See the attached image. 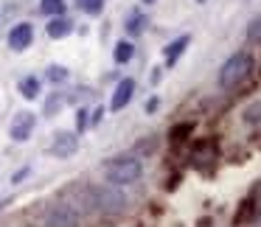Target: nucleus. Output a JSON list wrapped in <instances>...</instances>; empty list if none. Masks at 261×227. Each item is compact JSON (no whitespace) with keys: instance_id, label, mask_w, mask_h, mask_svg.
<instances>
[{"instance_id":"obj_1","label":"nucleus","mask_w":261,"mask_h":227,"mask_svg":"<svg viewBox=\"0 0 261 227\" xmlns=\"http://www.w3.org/2000/svg\"><path fill=\"white\" fill-rule=\"evenodd\" d=\"M250 70H253V56H250L247 51L233 53L219 70V84L225 87V90H233V87H239L244 79H247Z\"/></svg>"},{"instance_id":"obj_2","label":"nucleus","mask_w":261,"mask_h":227,"mask_svg":"<svg viewBox=\"0 0 261 227\" xmlns=\"http://www.w3.org/2000/svg\"><path fill=\"white\" fill-rule=\"evenodd\" d=\"M141 160L135 157H113L104 165V174H107L110 185H129L141 177Z\"/></svg>"},{"instance_id":"obj_3","label":"nucleus","mask_w":261,"mask_h":227,"mask_svg":"<svg viewBox=\"0 0 261 227\" xmlns=\"http://www.w3.org/2000/svg\"><path fill=\"white\" fill-rule=\"evenodd\" d=\"M90 205H96L104 213H121L126 205V196L118 191V185H101L90 191Z\"/></svg>"},{"instance_id":"obj_4","label":"nucleus","mask_w":261,"mask_h":227,"mask_svg":"<svg viewBox=\"0 0 261 227\" xmlns=\"http://www.w3.org/2000/svg\"><path fill=\"white\" fill-rule=\"evenodd\" d=\"M45 227H79V210L68 202H59L48 210Z\"/></svg>"},{"instance_id":"obj_5","label":"nucleus","mask_w":261,"mask_h":227,"mask_svg":"<svg viewBox=\"0 0 261 227\" xmlns=\"http://www.w3.org/2000/svg\"><path fill=\"white\" fill-rule=\"evenodd\" d=\"M34 124H37V115L34 112H17L14 115V121H12V140H17V143H23V140H29L31 137V132H34Z\"/></svg>"},{"instance_id":"obj_6","label":"nucleus","mask_w":261,"mask_h":227,"mask_svg":"<svg viewBox=\"0 0 261 227\" xmlns=\"http://www.w3.org/2000/svg\"><path fill=\"white\" fill-rule=\"evenodd\" d=\"M76 149H79L76 132H57V135H54V143H51L54 157H70V154H76Z\"/></svg>"},{"instance_id":"obj_7","label":"nucleus","mask_w":261,"mask_h":227,"mask_svg":"<svg viewBox=\"0 0 261 227\" xmlns=\"http://www.w3.org/2000/svg\"><path fill=\"white\" fill-rule=\"evenodd\" d=\"M31 40H34V29L29 23H20L9 31V45H12V51H25L31 45Z\"/></svg>"},{"instance_id":"obj_8","label":"nucleus","mask_w":261,"mask_h":227,"mask_svg":"<svg viewBox=\"0 0 261 227\" xmlns=\"http://www.w3.org/2000/svg\"><path fill=\"white\" fill-rule=\"evenodd\" d=\"M132 93H135V81L132 79H124V81H118V87H115V93H113V101H110V107L118 112V109H124L126 104L132 101Z\"/></svg>"},{"instance_id":"obj_9","label":"nucleus","mask_w":261,"mask_h":227,"mask_svg":"<svg viewBox=\"0 0 261 227\" xmlns=\"http://www.w3.org/2000/svg\"><path fill=\"white\" fill-rule=\"evenodd\" d=\"M188 42H191V37L182 34V37H177V40L171 42V45H166V65H169V68H171V65H174L180 56H182V53H186Z\"/></svg>"},{"instance_id":"obj_10","label":"nucleus","mask_w":261,"mask_h":227,"mask_svg":"<svg viewBox=\"0 0 261 227\" xmlns=\"http://www.w3.org/2000/svg\"><path fill=\"white\" fill-rule=\"evenodd\" d=\"M70 31H73V23L68 17H51V23H48V37L51 40H62Z\"/></svg>"},{"instance_id":"obj_11","label":"nucleus","mask_w":261,"mask_h":227,"mask_svg":"<svg viewBox=\"0 0 261 227\" xmlns=\"http://www.w3.org/2000/svg\"><path fill=\"white\" fill-rule=\"evenodd\" d=\"M113 56H115V62L118 65H124V62H129L132 56H135V45L132 42H126V40H121L118 45H115V51H113Z\"/></svg>"},{"instance_id":"obj_12","label":"nucleus","mask_w":261,"mask_h":227,"mask_svg":"<svg viewBox=\"0 0 261 227\" xmlns=\"http://www.w3.org/2000/svg\"><path fill=\"white\" fill-rule=\"evenodd\" d=\"M20 93H23V98H37L40 96V81L34 79V76H25L23 81H20Z\"/></svg>"},{"instance_id":"obj_13","label":"nucleus","mask_w":261,"mask_h":227,"mask_svg":"<svg viewBox=\"0 0 261 227\" xmlns=\"http://www.w3.org/2000/svg\"><path fill=\"white\" fill-rule=\"evenodd\" d=\"M40 12L42 14H51V17H62V14H65V0H42Z\"/></svg>"},{"instance_id":"obj_14","label":"nucleus","mask_w":261,"mask_h":227,"mask_svg":"<svg viewBox=\"0 0 261 227\" xmlns=\"http://www.w3.org/2000/svg\"><path fill=\"white\" fill-rule=\"evenodd\" d=\"M143 25H146V17H143V14H132L129 23H126V31H129L132 37H138L143 31Z\"/></svg>"},{"instance_id":"obj_15","label":"nucleus","mask_w":261,"mask_h":227,"mask_svg":"<svg viewBox=\"0 0 261 227\" xmlns=\"http://www.w3.org/2000/svg\"><path fill=\"white\" fill-rule=\"evenodd\" d=\"M247 40H250V42H261V14L250 20V25H247Z\"/></svg>"},{"instance_id":"obj_16","label":"nucleus","mask_w":261,"mask_h":227,"mask_svg":"<svg viewBox=\"0 0 261 227\" xmlns=\"http://www.w3.org/2000/svg\"><path fill=\"white\" fill-rule=\"evenodd\" d=\"M79 6L85 9L87 14H101V9H104V0H79Z\"/></svg>"},{"instance_id":"obj_17","label":"nucleus","mask_w":261,"mask_h":227,"mask_svg":"<svg viewBox=\"0 0 261 227\" xmlns=\"http://www.w3.org/2000/svg\"><path fill=\"white\" fill-rule=\"evenodd\" d=\"M48 79L51 81H65L68 79V70H65L62 65H51V68H48Z\"/></svg>"},{"instance_id":"obj_18","label":"nucleus","mask_w":261,"mask_h":227,"mask_svg":"<svg viewBox=\"0 0 261 227\" xmlns=\"http://www.w3.org/2000/svg\"><path fill=\"white\" fill-rule=\"evenodd\" d=\"M244 121H247V124H258L261 121V104H253V107L244 109Z\"/></svg>"},{"instance_id":"obj_19","label":"nucleus","mask_w":261,"mask_h":227,"mask_svg":"<svg viewBox=\"0 0 261 227\" xmlns=\"http://www.w3.org/2000/svg\"><path fill=\"white\" fill-rule=\"evenodd\" d=\"M188 132H191V124H180V126H174V129H171V137H174V140H182Z\"/></svg>"},{"instance_id":"obj_20","label":"nucleus","mask_w":261,"mask_h":227,"mask_svg":"<svg viewBox=\"0 0 261 227\" xmlns=\"http://www.w3.org/2000/svg\"><path fill=\"white\" fill-rule=\"evenodd\" d=\"M59 107H62V98H59V96H54L51 101L45 104V112H48V115H54V112H57Z\"/></svg>"},{"instance_id":"obj_21","label":"nucleus","mask_w":261,"mask_h":227,"mask_svg":"<svg viewBox=\"0 0 261 227\" xmlns=\"http://www.w3.org/2000/svg\"><path fill=\"white\" fill-rule=\"evenodd\" d=\"M76 126H79V132L87 126V109H79V115H76Z\"/></svg>"},{"instance_id":"obj_22","label":"nucleus","mask_w":261,"mask_h":227,"mask_svg":"<svg viewBox=\"0 0 261 227\" xmlns=\"http://www.w3.org/2000/svg\"><path fill=\"white\" fill-rule=\"evenodd\" d=\"M154 109H158V98H149V101H146V112H154Z\"/></svg>"},{"instance_id":"obj_23","label":"nucleus","mask_w":261,"mask_h":227,"mask_svg":"<svg viewBox=\"0 0 261 227\" xmlns=\"http://www.w3.org/2000/svg\"><path fill=\"white\" fill-rule=\"evenodd\" d=\"M101 118H104V107H98L96 112H93V124H98V121H101Z\"/></svg>"},{"instance_id":"obj_24","label":"nucleus","mask_w":261,"mask_h":227,"mask_svg":"<svg viewBox=\"0 0 261 227\" xmlns=\"http://www.w3.org/2000/svg\"><path fill=\"white\" fill-rule=\"evenodd\" d=\"M25 174H29V168H23V171H17V174H14V180H12V182H20V180H23V177H25Z\"/></svg>"},{"instance_id":"obj_25","label":"nucleus","mask_w":261,"mask_h":227,"mask_svg":"<svg viewBox=\"0 0 261 227\" xmlns=\"http://www.w3.org/2000/svg\"><path fill=\"white\" fill-rule=\"evenodd\" d=\"M143 3H154V0H143Z\"/></svg>"},{"instance_id":"obj_26","label":"nucleus","mask_w":261,"mask_h":227,"mask_svg":"<svg viewBox=\"0 0 261 227\" xmlns=\"http://www.w3.org/2000/svg\"><path fill=\"white\" fill-rule=\"evenodd\" d=\"M199 3H205V0H199Z\"/></svg>"},{"instance_id":"obj_27","label":"nucleus","mask_w":261,"mask_h":227,"mask_svg":"<svg viewBox=\"0 0 261 227\" xmlns=\"http://www.w3.org/2000/svg\"><path fill=\"white\" fill-rule=\"evenodd\" d=\"M258 227H261V221H258Z\"/></svg>"}]
</instances>
